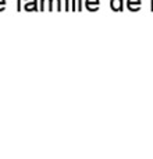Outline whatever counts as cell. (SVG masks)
I'll use <instances>...</instances> for the list:
<instances>
[{
	"label": "cell",
	"mask_w": 153,
	"mask_h": 159,
	"mask_svg": "<svg viewBox=\"0 0 153 159\" xmlns=\"http://www.w3.org/2000/svg\"><path fill=\"white\" fill-rule=\"evenodd\" d=\"M100 7V0H85V8L88 11H98Z\"/></svg>",
	"instance_id": "obj_3"
},
{
	"label": "cell",
	"mask_w": 153,
	"mask_h": 159,
	"mask_svg": "<svg viewBox=\"0 0 153 159\" xmlns=\"http://www.w3.org/2000/svg\"><path fill=\"white\" fill-rule=\"evenodd\" d=\"M17 2V11H21V0H15Z\"/></svg>",
	"instance_id": "obj_10"
},
{
	"label": "cell",
	"mask_w": 153,
	"mask_h": 159,
	"mask_svg": "<svg viewBox=\"0 0 153 159\" xmlns=\"http://www.w3.org/2000/svg\"><path fill=\"white\" fill-rule=\"evenodd\" d=\"M6 7H7V2H6V0H0V13L4 11Z\"/></svg>",
	"instance_id": "obj_7"
},
{
	"label": "cell",
	"mask_w": 153,
	"mask_h": 159,
	"mask_svg": "<svg viewBox=\"0 0 153 159\" xmlns=\"http://www.w3.org/2000/svg\"><path fill=\"white\" fill-rule=\"evenodd\" d=\"M24 10L25 11H38L39 0H24Z\"/></svg>",
	"instance_id": "obj_1"
},
{
	"label": "cell",
	"mask_w": 153,
	"mask_h": 159,
	"mask_svg": "<svg viewBox=\"0 0 153 159\" xmlns=\"http://www.w3.org/2000/svg\"><path fill=\"white\" fill-rule=\"evenodd\" d=\"M61 0H52V11H61Z\"/></svg>",
	"instance_id": "obj_6"
},
{
	"label": "cell",
	"mask_w": 153,
	"mask_h": 159,
	"mask_svg": "<svg viewBox=\"0 0 153 159\" xmlns=\"http://www.w3.org/2000/svg\"><path fill=\"white\" fill-rule=\"evenodd\" d=\"M71 10L76 11V0H71Z\"/></svg>",
	"instance_id": "obj_9"
},
{
	"label": "cell",
	"mask_w": 153,
	"mask_h": 159,
	"mask_svg": "<svg viewBox=\"0 0 153 159\" xmlns=\"http://www.w3.org/2000/svg\"><path fill=\"white\" fill-rule=\"evenodd\" d=\"M82 10V0H76V11Z\"/></svg>",
	"instance_id": "obj_8"
},
{
	"label": "cell",
	"mask_w": 153,
	"mask_h": 159,
	"mask_svg": "<svg viewBox=\"0 0 153 159\" xmlns=\"http://www.w3.org/2000/svg\"><path fill=\"white\" fill-rule=\"evenodd\" d=\"M70 3H71V0H66V11H68L71 8L70 7Z\"/></svg>",
	"instance_id": "obj_11"
},
{
	"label": "cell",
	"mask_w": 153,
	"mask_h": 159,
	"mask_svg": "<svg viewBox=\"0 0 153 159\" xmlns=\"http://www.w3.org/2000/svg\"><path fill=\"white\" fill-rule=\"evenodd\" d=\"M125 6L129 11H139L141 7H142V0H127Z\"/></svg>",
	"instance_id": "obj_2"
},
{
	"label": "cell",
	"mask_w": 153,
	"mask_h": 159,
	"mask_svg": "<svg viewBox=\"0 0 153 159\" xmlns=\"http://www.w3.org/2000/svg\"><path fill=\"white\" fill-rule=\"evenodd\" d=\"M151 10L153 11V0H151Z\"/></svg>",
	"instance_id": "obj_12"
},
{
	"label": "cell",
	"mask_w": 153,
	"mask_h": 159,
	"mask_svg": "<svg viewBox=\"0 0 153 159\" xmlns=\"http://www.w3.org/2000/svg\"><path fill=\"white\" fill-rule=\"evenodd\" d=\"M39 10L41 11H52V0H39Z\"/></svg>",
	"instance_id": "obj_5"
},
{
	"label": "cell",
	"mask_w": 153,
	"mask_h": 159,
	"mask_svg": "<svg viewBox=\"0 0 153 159\" xmlns=\"http://www.w3.org/2000/svg\"><path fill=\"white\" fill-rule=\"evenodd\" d=\"M110 7H111L113 11H123L124 0H110Z\"/></svg>",
	"instance_id": "obj_4"
}]
</instances>
